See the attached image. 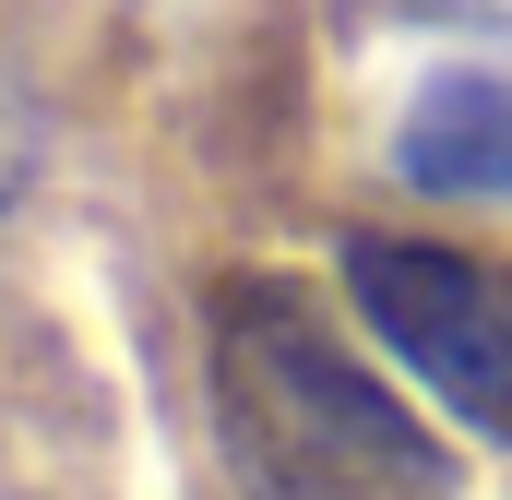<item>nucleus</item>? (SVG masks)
Returning <instances> with one entry per match:
<instances>
[{
    "label": "nucleus",
    "mask_w": 512,
    "mask_h": 500,
    "mask_svg": "<svg viewBox=\"0 0 512 500\" xmlns=\"http://www.w3.org/2000/svg\"><path fill=\"white\" fill-rule=\"evenodd\" d=\"M215 441L251 500H453V453L334 346L286 274L215 298Z\"/></svg>",
    "instance_id": "obj_1"
},
{
    "label": "nucleus",
    "mask_w": 512,
    "mask_h": 500,
    "mask_svg": "<svg viewBox=\"0 0 512 500\" xmlns=\"http://www.w3.org/2000/svg\"><path fill=\"white\" fill-rule=\"evenodd\" d=\"M334 262H346L358 322L393 358L429 381L465 429L512 441V286L501 274L465 262V250H429V239H382V227H358Z\"/></svg>",
    "instance_id": "obj_2"
},
{
    "label": "nucleus",
    "mask_w": 512,
    "mask_h": 500,
    "mask_svg": "<svg viewBox=\"0 0 512 500\" xmlns=\"http://www.w3.org/2000/svg\"><path fill=\"white\" fill-rule=\"evenodd\" d=\"M405 191H453V203H501L512 191V84L489 72H429L417 108L393 120Z\"/></svg>",
    "instance_id": "obj_3"
},
{
    "label": "nucleus",
    "mask_w": 512,
    "mask_h": 500,
    "mask_svg": "<svg viewBox=\"0 0 512 500\" xmlns=\"http://www.w3.org/2000/svg\"><path fill=\"white\" fill-rule=\"evenodd\" d=\"M393 12H512V0H393Z\"/></svg>",
    "instance_id": "obj_4"
},
{
    "label": "nucleus",
    "mask_w": 512,
    "mask_h": 500,
    "mask_svg": "<svg viewBox=\"0 0 512 500\" xmlns=\"http://www.w3.org/2000/svg\"><path fill=\"white\" fill-rule=\"evenodd\" d=\"M0 215H12V167H0Z\"/></svg>",
    "instance_id": "obj_5"
}]
</instances>
